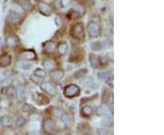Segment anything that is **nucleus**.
<instances>
[{"label": "nucleus", "mask_w": 164, "mask_h": 135, "mask_svg": "<svg viewBox=\"0 0 164 135\" xmlns=\"http://www.w3.org/2000/svg\"><path fill=\"white\" fill-rule=\"evenodd\" d=\"M87 31L90 38H98L101 35V27L98 22L92 20L87 24Z\"/></svg>", "instance_id": "nucleus-1"}, {"label": "nucleus", "mask_w": 164, "mask_h": 135, "mask_svg": "<svg viewBox=\"0 0 164 135\" xmlns=\"http://www.w3.org/2000/svg\"><path fill=\"white\" fill-rule=\"evenodd\" d=\"M84 26L82 23H78L75 24L70 28V35L75 39L83 40L84 38Z\"/></svg>", "instance_id": "nucleus-2"}, {"label": "nucleus", "mask_w": 164, "mask_h": 135, "mask_svg": "<svg viewBox=\"0 0 164 135\" xmlns=\"http://www.w3.org/2000/svg\"><path fill=\"white\" fill-rule=\"evenodd\" d=\"M80 94V88L76 84H69L64 89V96L68 99H73Z\"/></svg>", "instance_id": "nucleus-3"}, {"label": "nucleus", "mask_w": 164, "mask_h": 135, "mask_svg": "<svg viewBox=\"0 0 164 135\" xmlns=\"http://www.w3.org/2000/svg\"><path fill=\"white\" fill-rule=\"evenodd\" d=\"M84 60V51L80 48L73 49L68 58L69 62H80Z\"/></svg>", "instance_id": "nucleus-4"}, {"label": "nucleus", "mask_w": 164, "mask_h": 135, "mask_svg": "<svg viewBox=\"0 0 164 135\" xmlns=\"http://www.w3.org/2000/svg\"><path fill=\"white\" fill-rule=\"evenodd\" d=\"M40 89L42 90L44 92L48 93L49 95L50 96H57V88L50 83V82H42L40 84Z\"/></svg>", "instance_id": "nucleus-5"}, {"label": "nucleus", "mask_w": 164, "mask_h": 135, "mask_svg": "<svg viewBox=\"0 0 164 135\" xmlns=\"http://www.w3.org/2000/svg\"><path fill=\"white\" fill-rule=\"evenodd\" d=\"M22 19H23V16L14 10H10L7 16L8 22L11 23V24H18L19 22H21Z\"/></svg>", "instance_id": "nucleus-6"}, {"label": "nucleus", "mask_w": 164, "mask_h": 135, "mask_svg": "<svg viewBox=\"0 0 164 135\" xmlns=\"http://www.w3.org/2000/svg\"><path fill=\"white\" fill-rule=\"evenodd\" d=\"M52 8L49 3L46 2H41L38 4V11L42 14L43 16H49L52 15Z\"/></svg>", "instance_id": "nucleus-7"}, {"label": "nucleus", "mask_w": 164, "mask_h": 135, "mask_svg": "<svg viewBox=\"0 0 164 135\" xmlns=\"http://www.w3.org/2000/svg\"><path fill=\"white\" fill-rule=\"evenodd\" d=\"M64 70L61 69H53L51 70V73H50V79L51 80L54 82V83H57L59 82L63 77H64Z\"/></svg>", "instance_id": "nucleus-8"}, {"label": "nucleus", "mask_w": 164, "mask_h": 135, "mask_svg": "<svg viewBox=\"0 0 164 135\" xmlns=\"http://www.w3.org/2000/svg\"><path fill=\"white\" fill-rule=\"evenodd\" d=\"M19 56H20V58H22V60H37L36 52H35L34 50H31V49H26V50L21 51Z\"/></svg>", "instance_id": "nucleus-9"}, {"label": "nucleus", "mask_w": 164, "mask_h": 135, "mask_svg": "<svg viewBox=\"0 0 164 135\" xmlns=\"http://www.w3.org/2000/svg\"><path fill=\"white\" fill-rule=\"evenodd\" d=\"M34 98H35V101H36V102L38 105H40V106L48 105L50 102L49 98L46 95L43 94V93H37V94L34 96Z\"/></svg>", "instance_id": "nucleus-10"}, {"label": "nucleus", "mask_w": 164, "mask_h": 135, "mask_svg": "<svg viewBox=\"0 0 164 135\" xmlns=\"http://www.w3.org/2000/svg\"><path fill=\"white\" fill-rule=\"evenodd\" d=\"M43 130L46 134H52L55 131V123L54 121L48 119V120H45L43 122Z\"/></svg>", "instance_id": "nucleus-11"}, {"label": "nucleus", "mask_w": 164, "mask_h": 135, "mask_svg": "<svg viewBox=\"0 0 164 135\" xmlns=\"http://www.w3.org/2000/svg\"><path fill=\"white\" fill-rule=\"evenodd\" d=\"M16 99L19 102H23L25 101V99L27 98V93H26V89L24 85H18L16 88Z\"/></svg>", "instance_id": "nucleus-12"}, {"label": "nucleus", "mask_w": 164, "mask_h": 135, "mask_svg": "<svg viewBox=\"0 0 164 135\" xmlns=\"http://www.w3.org/2000/svg\"><path fill=\"white\" fill-rule=\"evenodd\" d=\"M56 49H57V47H56L55 43L53 42V41H51V40L46 41V42L44 44V47H43L44 52L46 54H48V55L54 54L55 51H56Z\"/></svg>", "instance_id": "nucleus-13"}, {"label": "nucleus", "mask_w": 164, "mask_h": 135, "mask_svg": "<svg viewBox=\"0 0 164 135\" xmlns=\"http://www.w3.org/2000/svg\"><path fill=\"white\" fill-rule=\"evenodd\" d=\"M7 46L9 48H16L19 44V38L16 35H10L7 38Z\"/></svg>", "instance_id": "nucleus-14"}, {"label": "nucleus", "mask_w": 164, "mask_h": 135, "mask_svg": "<svg viewBox=\"0 0 164 135\" xmlns=\"http://www.w3.org/2000/svg\"><path fill=\"white\" fill-rule=\"evenodd\" d=\"M13 124V118L9 115H4L0 118V125L2 127H10Z\"/></svg>", "instance_id": "nucleus-15"}, {"label": "nucleus", "mask_w": 164, "mask_h": 135, "mask_svg": "<svg viewBox=\"0 0 164 135\" xmlns=\"http://www.w3.org/2000/svg\"><path fill=\"white\" fill-rule=\"evenodd\" d=\"M11 64V56L8 54H3L0 56V67L8 68Z\"/></svg>", "instance_id": "nucleus-16"}, {"label": "nucleus", "mask_w": 164, "mask_h": 135, "mask_svg": "<svg viewBox=\"0 0 164 135\" xmlns=\"http://www.w3.org/2000/svg\"><path fill=\"white\" fill-rule=\"evenodd\" d=\"M78 129H79V131L81 133H84V134L91 133L90 125L89 124V123H87V122H80V123H79Z\"/></svg>", "instance_id": "nucleus-17"}, {"label": "nucleus", "mask_w": 164, "mask_h": 135, "mask_svg": "<svg viewBox=\"0 0 164 135\" xmlns=\"http://www.w3.org/2000/svg\"><path fill=\"white\" fill-rule=\"evenodd\" d=\"M61 121L63 122V124L65 125L67 128H70V127L73 125V119H72V117L70 116L69 114L66 113V112L61 116Z\"/></svg>", "instance_id": "nucleus-18"}, {"label": "nucleus", "mask_w": 164, "mask_h": 135, "mask_svg": "<svg viewBox=\"0 0 164 135\" xmlns=\"http://www.w3.org/2000/svg\"><path fill=\"white\" fill-rule=\"evenodd\" d=\"M89 61H90V66L93 68V69H98L99 67H100V65H99V60H98V57L94 55V54H90V57H89Z\"/></svg>", "instance_id": "nucleus-19"}, {"label": "nucleus", "mask_w": 164, "mask_h": 135, "mask_svg": "<svg viewBox=\"0 0 164 135\" xmlns=\"http://www.w3.org/2000/svg\"><path fill=\"white\" fill-rule=\"evenodd\" d=\"M1 93H3L5 96H8V98H13L16 94V90L13 86H8V87L3 88L1 90Z\"/></svg>", "instance_id": "nucleus-20"}, {"label": "nucleus", "mask_w": 164, "mask_h": 135, "mask_svg": "<svg viewBox=\"0 0 164 135\" xmlns=\"http://www.w3.org/2000/svg\"><path fill=\"white\" fill-rule=\"evenodd\" d=\"M43 66L46 69V70H53L56 69V63L55 60H52V58H46L43 62Z\"/></svg>", "instance_id": "nucleus-21"}, {"label": "nucleus", "mask_w": 164, "mask_h": 135, "mask_svg": "<svg viewBox=\"0 0 164 135\" xmlns=\"http://www.w3.org/2000/svg\"><path fill=\"white\" fill-rule=\"evenodd\" d=\"M17 3H18V5H20V7L24 9L25 11H31V9L33 8L32 7V4L30 3V1L29 0H16Z\"/></svg>", "instance_id": "nucleus-22"}, {"label": "nucleus", "mask_w": 164, "mask_h": 135, "mask_svg": "<svg viewBox=\"0 0 164 135\" xmlns=\"http://www.w3.org/2000/svg\"><path fill=\"white\" fill-rule=\"evenodd\" d=\"M57 49L58 54L61 55V56H64V55H66V54H67V52H68V45L67 42H60L59 44L57 45Z\"/></svg>", "instance_id": "nucleus-23"}, {"label": "nucleus", "mask_w": 164, "mask_h": 135, "mask_svg": "<svg viewBox=\"0 0 164 135\" xmlns=\"http://www.w3.org/2000/svg\"><path fill=\"white\" fill-rule=\"evenodd\" d=\"M111 96H112V95H111L110 91L108 89H104L103 92H102V99H101L102 103L108 105L111 101Z\"/></svg>", "instance_id": "nucleus-24"}, {"label": "nucleus", "mask_w": 164, "mask_h": 135, "mask_svg": "<svg viewBox=\"0 0 164 135\" xmlns=\"http://www.w3.org/2000/svg\"><path fill=\"white\" fill-rule=\"evenodd\" d=\"M109 109L107 107L106 104H102V105H99V106L97 108L96 110V114L98 116H104L108 113Z\"/></svg>", "instance_id": "nucleus-25"}, {"label": "nucleus", "mask_w": 164, "mask_h": 135, "mask_svg": "<svg viewBox=\"0 0 164 135\" xmlns=\"http://www.w3.org/2000/svg\"><path fill=\"white\" fill-rule=\"evenodd\" d=\"M93 112H94V110L90 106H84L81 109V114L84 117H90L93 114Z\"/></svg>", "instance_id": "nucleus-26"}, {"label": "nucleus", "mask_w": 164, "mask_h": 135, "mask_svg": "<svg viewBox=\"0 0 164 135\" xmlns=\"http://www.w3.org/2000/svg\"><path fill=\"white\" fill-rule=\"evenodd\" d=\"M90 47H91V49L93 51H99L103 49L104 45H103L102 42H100V41H95V42L91 43Z\"/></svg>", "instance_id": "nucleus-27"}, {"label": "nucleus", "mask_w": 164, "mask_h": 135, "mask_svg": "<svg viewBox=\"0 0 164 135\" xmlns=\"http://www.w3.org/2000/svg\"><path fill=\"white\" fill-rule=\"evenodd\" d=\"M87 73V69H81L78 71H76L73 74V77L75 79H80V78H83L84 76H86V74Z\"/></svg>", "instance_id": "nucleus-28"}, {"label": "nucleus", "mask_w": 164, "mask_h": 135, "mask_svg": "<svg viewBox=\"0 0 164 135\" xmlns=\"http://www.w3.org/2000/svg\"><path fill=\"white\" fill-rule=\"evenodd\" d=\"M15 124H16V128H22L27 124V120H26V118H24V117H19V118H17L16 120Z\"/></svg>", "instance_id": "nucleus-29"}, {"label": "nucleus", "mask_w": 164, "mask_h": 135, "mask_svg": "<svg viewBox=\"0 0 164 135\" xmlns=\"http://www.w3.org/2000/svg\"><path fill=\"white\" fill-rule=\"evenodd\" d=\"M113 123V120L111 117H109V116H106L104 117V119L101 121V124L104 126V127H109L112 125Z\"/></svg>", "instance_id": "nucleus-30"}, {"label": "nucleus", "mask_w": 164, "mask_h": 135, "mask_svg": "<svg viewBox=\"0 0 164 135\" xmlns=\"http://www.w3.org/2000/svg\"><path fill=\"white\" fill-rule=\"evenodd\" d=\"M22 111L26 113H31V112H34V111H36V108L33 107L32 105L24 104V106L22 107Z\"/></svg>", "instance_id": "nucleus-31"}, {"label": "nucleus", "mask_w": 164, "mask_h": 135, "mask_svg": "<svg viewBox=\"0 0 164 135\" xmlns=\"http://www.w3.org/2000/svg\"><path fill=\"white\" fill-rule=\"evenodd\" d=\"M98 60H99V65L102 67H106L109 65V58L107 56H100L98 57Z\"/></svg>", "instance_id": "nucleus-32"}, {"label": "nucleus", "mask_w": 164, "mask_h": 135, "mask_svg": "<svg viewBox=\"0 0 164 135\" xmlns=\"http://www.w3.org/2000/svg\"><path fill=\"white\" fill-rule=\"evenodd\" d=\"M73 9L79 15V16H83V15L85 14V9H84V8L82 7L81 5H79V4L74 5H73Z\"/></svg>", "instance_id": "nucleus-33"}, {"label": "nucleus", "mask_w": 164, "mask_h": 135, "mask_svg": "<svg viewBox=\"0 0 164 135\" xmlns=\"http://www.w3.org/2000/svg\"><path fill=\"white\" fill-rule=\"evenodd\" d=\"M30 80L33 82V83H35V84H39L40 85L44 81V79L43 78H40V77H38V76L35 75V74H32L30 76Z\"/></svg>", "instance_id": "nucleus-34"}, {"label": "nucleus", "mask_w": 164, "mask_h": 135, "mask_svg": "<svg viewBox=\"0 0 164 135\" xmlns=\"http://www.w3.org/2000/svg\"><path fill=\"white\" fill-rule=\"evenodd\" d=\"M98 78L101 80H106L109 76H110V72L109 71H99L97 74Z\"/></svg>", "instance_id": "nucleus-35"}, {"label": "nucleus", "mask_w": 164, "mask_h": 135, "mask_svg": "<svg viewBox=\"0 0 164 135\" xmlns=\"http://www.w3.org/2000/svg\"><path fill=\"white\" fill-rule=\"evenodd\" d=\"M79 15L76 12L73 8L70 9V11L67 14V19H79Z\"/></svg>", "instance_id": "nucleus-36"}, {"label": "nucleus", "mask_w": 164, "mask_h": 135, "mask_svg": "<svg viewBox=\"0 0 164 135\" xmlns=\"http://www.w3.org/2000/svg\"><path fill=\"white\" fill-rule=\"evenodd\" d=\"M33 74H35V75H37V76H38V77H40V78H45L46 76V71L45 69H40V68H38L37 69H35V71H34V73Z\"/></svg>", "instance_id": "nucleus-37"}, {"label": "nucleus", "mask_w": 164, "mask_h": 135, "mask_svg": "<svg viewBox=\"0 0 164 135\" xmlns=\"http://www.w3.org/2000/svg\"><path fill=\"white\" fill-rule=\"evenodd\" d=\"M64 113H65V111H64V110L61 108H55L53 110V115L56 117V118H61V116Z\"/></svg>", "instance_id": "nucleus-38"}, {"label": "nucleus", "mask_w": 164, "mask_h": 135, "mask_svg": "<svg viewBox=\"0 0 164 135\" xmlns=\"http://www.w3.org/2000/svg\"><path fill=\"white\" fill-rule=\"evenodd\" d=\"M97 132L98 134H108V133H109V131L108 129H106V127H100V128L97 129Z\"/></svg>", "instance_id": "nucleus-39"}, {"label": "nucleus", "mask_w": 164, "mask_h": 135, "mask_svg": "<svg viewBox=\"0 0 164 135\" xmlns=\"http://www.w3.org/2000/svg\"><path fill=\"white\" fill-rule=\"evenodd\" d=\"M54 5H55V8H57V9H60L62 7H63V5H62V1L61 0H55V2H54Z\"/></svg>", "instance_id": "nucleus-40"}, {"label": "nucleus", "mask_w": 164, "mask_h": 135, "mask_svg": "<svg viewBox=\"0 0 164 135\" xmlns=\"http://www.w3.org/2000/svg\"><path fill=\"white\" fill-rule=\"evenodd\" d=\"M105 81H106V83H107L109 86L113 87V83H112V82H113V78H112V76H109V77L106 80H105Z\"/></svg>", "instance_id": "nucleus-41"}, {"label": "nucleus", "mask_w": 164, "mask_h": 135, "mask_svg": "<svg viewBox=\"0 0 164 135\" xmlns=\"http://www.w3.org/2000/svg\"><path fill=\"white\" fill-rule=\"evenodd\" d=\"M94 4H95V0H87V5H89L90 8L93 7Z\"/></svg>", "instance_id": "nucleus-42"}, {"label": "nucleus", "mask_w": 164, "mask_h": 135, "mask_svg": "<svg viewBox=\"0 0 164 135\" xmlns=\"http://www.w3.org/2000/svg\"><path fill=\"white\" fill-rule=\"evenodd\" d=\"M2 46H3V41H2V39H0V49H1Z\"/></svg>", "instance_id": "nucleus-43"}, {"label": "nucleus", "mask_w": 164, "mask_h": 135, "mask_svg": "<svg viewBox=\"0 0 164 135\" xmlns=\"http://www.w3.org/2000/svg\"><path fill=\"white\" fill-rule=\"evenodd\" d=\"M51 1H53V0H45L46 3H49V2H51Z\"/></svg>", "instance_id": "nucleus-44"}, {"label": "nucleus", "mask_w": 164, "mask_h": 135, "mask_svg": "<svg viewBox=\"0 0 164 135\" xmlns=\"http://www.w3.org/2000/svg\"><path fill=\"white\" fill-rule=\"evenodd\" d=\"M7 1H8V0H4V7L5 5V4H7Z\"/></svg>", "instance_id": "nucleus-45"}]
</instances>
